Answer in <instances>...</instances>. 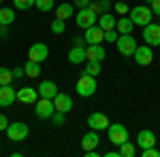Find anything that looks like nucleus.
<instances>
[{
    "label": "nucleus",
    "instance_id": "nucleus-1",
    "mask_svg": "<svg viewBox=\"0 0 160 157\" xmlns=\"http://www.w3.org/2000/svg\"><path fill=\"white\" fill-rule=\"evenodd\" d=\"M96 89H98V85H96V76H92V74L83 72L79 79H77L75 91H77L81 98H92L94 94H96Z\"/></svg>",
    "mask_w": 160,
    "mask_h": 157
},
{
    "label": "nucleus",
    "instance_id": "nucleus-2",
    "mask_svg": "<svg viewBox=\"0 0 160 157\" xmlns=\"http://www.w3.org/2000/svg\"><path fill=\"white\" fill-rule=\"evenodd\" d=\"M152 17H154V13H152V9L145 7V4H141V7H132V9H130V19H132V24H135V25L145 28L148 24H152Z\"/></svg>",
    "mask_w": 160,
    "mask_h": 157
},
{
    "label": "nucleus",
    "instance_id": "nucleus-3",
    "mask_svg": "<svg viewBox=\"0 0 160 157\" xmlns=\"http://www.w3.org/2000/svg\"><path fill=\"white\" fill-rule=\"evenodd\" d=\"M115 47H118V51H120V55H124V58H130V55H135L137 51V40L132 38V34H120L118 36V40H115Z\"/></svg>",
    "mask_w": 160,
    "mask_h": 157
},
{
    "label": "nucleus",
    "instance_id": "nucleus-4",
    "mask_svg": "<svg viewBox=\"0 0 160 157\" xmlns=\"http://www.w3.org/2000/svg\"><path fill=\"white\" fill-rule=\"evenodd\" d=\"M28 134H30V127L26 123H22V121L9 123V127H7V136H9V140H13V142H24L26 138H28Z\"/></svg>",
    "mask_w": 160,
    "mask_h": 157
},
{
    "label": "nucleus",
    "instance_id": "nucleus-5",
    "mask_svg": "<svg viewBox=\"0 0 160 157\" xmlns=\"http://www.w3.org/2000/svg\"><path fill=\"white\" fill-rule=\"evenodd\" d=\"M75 21H77V25L79 28H92V25H96L98 24V15L92 11L90 7H86V9H79L77 11V17H75Z\"/></svg>",
    "mask_w": 160,
    "mask_h": 157
},
{
    "label": "nucleus",
    "instance_id": "nucleus-6",
    "mask_svg": "<svg viewBox=\"0 0 160 157\" xmlns=\"http://www.w3.org/2000/svg\"><path fill=\"white\" fill-rule=\"evenodd\" d=\"M34 113H37L38 119H51V115L56 113V104H53V100L49 98H41L34 102Z\"/></svg>",
    "mask_w": 160,
    "mask_h": 157
},
{
    "label": "nucleus",
    "instance_id": "nucleus-7",
    "mask_svg": "<svg viewBox=\"0 0 160 157\" xmlns=\"http://www.w3.org/2000/svg\"><path fill=\"white\" fill-rule=\"evenodd\" d=\"M47 58H49V47H47L45 43H34L32 47L28 49V60L43 64V62L47 60Z\"/></svg>",
    "mask_w": 160,
    "mask_h": 157
},
{
    "label": "nucleus",
    "instance_id": "nucleus-8",
    "mask_svg": "<svg viewBox=\"0 0 160 157\" xmlns=\"http://www.w3.org/2000/svg\"><path fill=\"white\" fill-rule=\"evenodd\" d=\"M109 140L115 146L124 145V142L128 140V130L124 127L122 123H113V125H109Z\"/></svg>",
    "mask_w": 160,
    "mask_h": 157
},
{
    "label": "nucleus",
    "instance_id": "nucleus-9",
    "mask_svg": "<svg viewBox=\"0 0 160 157\" xmlns=\"http://www.w3.org/2000/svg\"><path fill=\"white\" fill-rule=\"evenodd\" d=\"M132 58H135V62L139 64V66H149V64L154 62V51H152V47L145 43V45L137 47V51H135Z\"/></svg>",
    "mask_w": 160,
    "mask_h": 157
},
{
    "label": "nucleus",
    "instance_id": "nucleus-10",
    "mask_svg": "<svg viewBox=\"0 0 160 157\" xmlns=\"http://www.w3.org/2000/svg\"><path fill=\"white\" fill-rule=\"evenodd\" d=\"M143 40L149 47H158L160 45V25L158 24H148L143 28Z\"/></svg>",
    "mask_w": 160,
    "mask_h": 157
},
{
    "label": "nucleus",
    "instance_id": "nucleus-11",
    "mask_svg": "<svg viewBox=\"0 0 160 157\" xmlns=\"http://www.w3.org/2000/svg\"><path fill=\"white\" fill-rule=\"evenodd\" d=\"M83 38H86L88 45H102V43H105V30H102L98 24L92 25V28H86Z\"/></svg>",
    "mask_w": 160,
    "mask_h": 157
},
{
    "label": "nucleus",
    "instance_id": "nucleus-12",
    "mask_svg": "<svg viewBox=\"0 0 160 157\" xmlns=\"http://www.w3.org/2000/svg\"><path fill=\"white\" fill-rule=\"evenodd\" d=\"M88 125H90V130H109V117L105 115V113H92L90 117H88Z\"/></svg>",
    "mask_w": 160,
    "mask_h": 157
},
{
    "label": "nucleus",
    "instance_id": "nucleus-13",
    "mask_svg": "<svg viewBox=\"0 0 160 157\" xmlns=\"http://www.w3.org/2000/svg\"><path fill=\"white\" fill-rule=\"evenodd\" d=\"M17 100V89H13L11 85H0V106L7 109Z\"/></svg>",
    "mask_w": 160,
    "mask_h": 157
},
{
    "label": "nucleus",
    "instance_id": "nucleus-14",
    "mask_svg": "<svg viewBox=\"0 0 160 157\" xmlns=\"http://www.w3.org/2000/svg\"><path fill=\"white\" fill-rule=\"evenodd\" d=\"M17 100L22 104H34L38 100V89H34V87H22V89H17Z\"/></svg>",
    "mask_w": 160,
    "mask_h": 157
},
{
    "label": "nucleus",
    "instance_id": "nucleus-15",
    "mask_svg": "<svg viewBox=\"0 0 160 157\" xmlns=\"http://www.w3.org/2000/svg\"><path fill=\"white\" fill-rule=\"evenodd\" d=\"M137 145L141 146V151L149 149V146H156V134L152 132V130H141V132L137 134Z\"/></svg>",
    "mask_w": 160,
    "mask_h": 157
},
{
    "label": "nucleus",
    "instance_id": "nucleus-16",
    "mask_svg": "<svg viewBox=\"0 0 160 157\" xmlns=\"http://www.w3.org/2000/svg\"><path fill=\"white\" fill-rule=\"evenodd\" d=\"M66 58H68V62H71V64H75V66H79V64H83V62H88L86 47H79V45H73Z\"/></svg>",
    "mask_w": 160,
    "mask_h": 157
},
{
    "label": "nucleus",
    "instance_id": "nucleus-17",
    "mask_svg": "<svg viewBox=\"0 0 160 157\" xmlns=\"http://www.w3.org/2000/svg\"><path fill=\"white\" fill-rule=\"evenodd\" d=\"M37 89H38V96L41 98H49V100H53V98L58 96V85L53 83V81H41V85H38Z\"/></svg>",
    "mask_w": 160,
    "mask_h": 157
},
{
    "label": "nucleus",
    "instance_id": "nucleus-18",
    "mask_svg": "<svg viewBox=\"0 0 160 157\" xmlns=\"http://www.w3.org/2000/svg\"><path fill=\"white\" fill-rule=\"evenodd\" d=\"M53 104H56V110L68 113V110L73 109V98L68 96V94H60V91H58V96L53 98Z\"/></svg>",
    "mask_w": 160,
    "mask_h": 157
},
{
    "label": "nucleus",
    "instance_id": "nucleus-19",
    "mask_svg": "<svg viewBox=\"0 0 160 157\" xmlns=\"http://www.w3.org/2000/svg\"><path fill=\"white\" fill-rule=\"evenodd\" d=\"M100 142L98 138V132L96 130H90L88 134H83V138H81V146H83V151H92V149H96Z\"/></svg>",
    "mask_w": 160,
    "mask_h": 157
},
{
    "label": "nucleus",
    "instance_id": "nucleus-20",
    "mask_svg": "<svg viewBox=\"0 0 160 157\" xmlns=\"http://www.w3.org/2000/svg\"><path fill=\"white\" fill-rule=\"evenodd\" d=\"M86 55H88V60L102 62V60H105V55H107V51H105L102 45H88V47H86Z\"/></svg>",
    "mask_w": 160,
    "mask_h": 157
},
{
    "label": "nucleus",
    "instance_id": "nucleus-21",
    "mask_svg": "<svg viewBox=\"0 0 160 157\" xmlns=\"http://www.w3.org/2000/svg\"><path fill=\"white\" fill-rule=\"evenodd\" d=\"M53 11H56V17L58 19H64L66 21V19H71L75 15V4L73 2H64V4H58Z\"/></svg>",
    "mask_w": 160,
    "mask_h": 157
},
{
    "label": "nucleus",
    "instance_id": "nucleus-22",
    "mask_svg": "<svg viewBox=\"0 0 160 157\" xmlns=\"http://www.w3.org/2000/svg\"><path fill=\"white\" fill-rule=\"evenodd\" d=\"M115 24H118V19L109 13H102V15H98V25L105 30V32H109V30H115Z\"/></svg>",
    "mask_w": 160,
    "mask_h": 157
},
{
    "label": "nucleus",
    "instance_id": "nucleus-23",
    "mask_svg": "<svg viewBox=\"0 0 160 157\" xmlns=\"http://www.w3.org/2000/svg\"><path fill=\"white\" fill-rule=\"evenodd\" d=\"M132 28H135L132 19L126 17V15H122V17L118 19V24H115V30H118L120 34H132Z\"/></svg>",
    "mask_w": 160,
    "mask_h": 157
},
{
    "label": "nucleus",
    "instance_id": "nucleus-24",
    "mask_svg": "<svg viewBox=\"0 0 160 157\" xmlns=\"http://www.w3.org/2000/svg\"><path fill=\"white\" fill-rule=\"evenodd\" d=\"M90 9L96 13V15L109 13L111 11V0H96V2H90Z\"/></svg>",
    "mask_w": 160,
    "mask_h": 157
},
{
    "label": "nucleus",
    "instance_id": "nucleus-25",
    "mask_svg": "<svg viewBox=\"0 0 160 157\" xmlns=\"http://www.w3.org/2000/svg\"><path fill=\"white\" fill-rule=\"evenodd\" d=\"M24 70H26V76H30V79H37L38 74H41V64H38V62L28 60V62L24 64Z\"/></svg>",
    "mask_w": 160,
    "mask_h": 157
},
{
    "label": "nucleus",
    "instance_id": "nucleus-26",
    "mask_svg": "<svg viewBox=\"0 0 160 157\" xmlns=\"http://www.w3.org/2000/svg\"><path fill=\"white\" fill-rule=\"evenodd\" d=\"M15 21V11L13 9H0V24L2 25H9V24H13Z\"/></svg>",
    "mask_w": 160,
    "mask_h": 157
},
{
    "label": "nucleus",
    "instance_id": "nucleus-27",
    "mask_svg": "<svg viewBox=\"0 0 160 157\" xmlns=\"http://www.w3.org/2000/svg\"><path fill=\"white\" fill-rule=\"evenodd\" d=\"M100 70H102V66H100V62H94V60H88L86 62V70L83 72L92 74V76H98Z\"/></svg>",
    "mask_w": 160,
    "mask_h": 157
},
{
    "label": "nucleus",
    "instance_id": "nucleus-28",
    "mask_svg": "<svg viewBox=\"0 0 160 157\" xmlns=\"http://www.w3.org/2000/svg\"><path fill=\"white\" fill-rule=\"evenodd\" d=\"M120 155H122V157H135L137 155L135 145H132L130 140H126L124 145H120Z\"/></svg>",
    "mask_w": 160,
    "mask_h": 157
},
{
    "label": "nucleus",
    "instance_id": "nucleus-29",
    "mask_svg": "<svg viewBox=\"0 0 160 157\" xmlns=\"http://www.w3.org/2000/svg\"><path fill=\"white\" fill-rule=\"evenodd\" d=\"M34 7H37L41 13H47V11H53V9H56V2H53V0H37Z\"/></svg>",
    "mask_w": 160,
    "mask_h": 157
},
{
    "label": "nucleus",
    "instance_id": "nucleus-30",
    "mask_svg": "<svg viewBox=\"0 0 160 157\" xmlns=\"http://www.w3.org/2000/svg\"><path fill=\"white\" fill-rule=\"evenodd\" d=\"M64 30H66V24H64V19H53L51 21V32L53 34H64Z\"/></svg>",
    "mask_w": 160,
    "mask_h": 157
},
{
    "label": "nucleus",
    "instance_id": "nucleus-31",
    "mask_svg": "<svg viewBox=\"0 0 160 157\" xmlns=\"http://www.w3.org/2000/svg\"><path fill=\"white\" fill-rule=\"evenodd\" d=\"M34 2H37V0H13V4H15L19 11H28V9H32Z\"/></svg>",
    "mask_w": 160,
    "mask_h": 157
},
{
    "label": "nucleus",
    "instance_id": "nucleus-32",
    "mask_svg": "<svg viewBox=\"0 0 160 157\" xmlns=\"http://www.w3.org/2000/svg\"><path fill=\"white\" fill-rule=\"evenodd\" d=\"M51 121H53V125H56V127L64 125V121H66V113H62V110H56V113L51 115Z\"/></svg>",
    "mask_w": 160,
    "mask_h": 157
},
{
    "label": "nucleus",
    "instance_id": "nucleus-33",
    "mask_svg": "<svg viewBox=\"0 0 160 157\" xmlns=\"http://www.w3.org/2000/svg\"><path fill=\"white\" fill-rule=\"evenodd\" d=\"M13 81V72L7 68H0V85H11Z\"/></svg>",
    "mask_w": 160,
    "mask_h": 157
},
{
    "label": "nucleus",
    "instance_id": "nucleus-34",
    "mask_svg": "<svg viewBox=\"0 0 160 157\" xmlns=\"http://www.w3.org/2000/svg\"><path fill=\"white\" fill-rule=\"evenodd\" d=\"M113 9H115V13H120V15H126V13H130V7H128L126 2H122V0H115Z\"/></svg>",
    "mask_w": 160,
    "mask_h": 157
},
{
    "label": "nucleus",
    "instance_id": "nucleus-35",
    "mask_svg": "<svg viewBox=\"0 0 160 157\" xmlns=\"http://www.w3.org/2000/svg\"><path fill=\"white\" fill-rule=\"evenodd\" d=\"M141 155L143 157H160V151L156 146H149V149H143V151H141Z\"/></svg>",
    "mask_w": 160,
    "mask_h": 157
},
{
    "label": "nucleus",
    "instance_id": "nucleus-36",
    "mask_svg": "<svg viewBox=\"0 0 160 157\" xmlns=\"http://www.w3.org/2000/svg\"><path fill=\"white\" fill-rule=\"evenodd\" d=\"M118 36H120L118 30H109V32H105V43H115Z\"/></svg>",
    "mask_w": 160,
    "mask_h": 157
},
{
    "label": "nucleus",
    "instance_id": "nucleus-37",
    "mask_svg": "<svg viewBox=\"0 0 160 157\" xmlns=\"http://www.w3.org/2000/svg\"><path fill=\"white\" fill-rule=\"evenodd\" d=\"M90 2L92 0H73L75 9H86V7H90Z\"/></svg>",
    "mask_w": 160,
    "mask_h": 157
},
{
    "label": "nucleus",
    "instance_id": "nucleus-38",
    "mask_svg": "<svg viewBox=\"0 0 160 157\" xmlns=\"http://www.w3.org/2000/svg\"><path fill=\"white\" fill-rule=\"evenodd\" d=\"M11 72H13V79H24V76H26V70H24V68H13Z\"/></svg>",
    "mask_w": 160,
    "mask_h": 157
},
{
    "label": "nucleus",
    "instance_id": "nucleus-39",
    "mask_svg": "<svg viewBox=\"0 0 160 157\" xmlns=\"http://www.w3.org/2000/svg\"><path fill=\"white\" fill-rule=\"evenodd\" d=\"M7 127H9V119H7V115H0V132H7Z\"/></svg>",
    "mask_w": 160,
    "mask_h": 157
},
{
    "label": "nucleus",
    "instance_id": "nucleus-40",
    "mask_svg": "<svg viewBox=\"0 0 160 157\" xmlns=\"http://www.w3.org/2000/svg\"><path fill=\"white\" fill-rule=\"evenodd\" d=\"M152 13L160 17V0H154V2H152Z\"/></svg>",
    "mask_w": 160,
    "mask_h": 157
},
{
    "label": "nucleus",
    "instance_id": "nucleus-41",
    "mask_svg": "<svg viewBox=\"0 0 160 157\" xmlns=\"http://www.w3.org/2000/svg\"><path fill=\"white\" fill-rule=\"evenodd\" d=\"M73 45H79V47H86V38H83V36H75V38H73Z\"/></svg>",
    "mask_w": 160,
    "mask_h": 157
},
{
    "label": "nucleus",
    "instance_id": "nucleus-42",
    "mask_svg": "<svg viewBox=\"0 0 160 157\" xmlns=\"http://www.w3.org/2000/svg\"><path fill=\"white\" fill-rule=\"evenodd\" d=\"M9 34V25H2L0 24V36H7Z\"/></svg>",
    "mask_w": 160,
    "mask_h": 157
},
{
    "label": "nucleus",
    "instance_id": "nucleus-43",
    "mask_svg": "<svg viewBox=\"0 0 160 157\" xmlns=\"http://www.w3.org/2000/svg\"><path fill=\"white\" fill-rule=\"evenodd\" d=\"M105 157H122V155H120V151H111V153L107 151V153H105Z\"/></svg>",
    "mask_w": 160,
    "mask_h": 157
},
{
    "label": "nucleus",
    "instance_id": "nucleus-44",
    "mask_svg": "<svg viewBox=\"0 0 160 157\" xmlns=\"http://www.w3.org/2000/svg\"><path fill=\"white\" fill-rule=\"evenodd\" d=\"M152 2H154V0H145V4H152Z\"/></svg>",
    "mask_w": 160,
    "mask_h": 157
},
{
    "label": "nucleus",
    "instance_id": "nucleus-45",
    "mask_svg": "<svg viewBox=\"0 0 160 157\" xmlns=\"http://www.w3.org/2000/svg\"><path fill=\"white\" fill-rule=\"evenodd\" d=\"M0 2H2V0H0Z\"/></svg>",
    "mask_w": 160,
    "mask_h": 157
}]
</instances>
